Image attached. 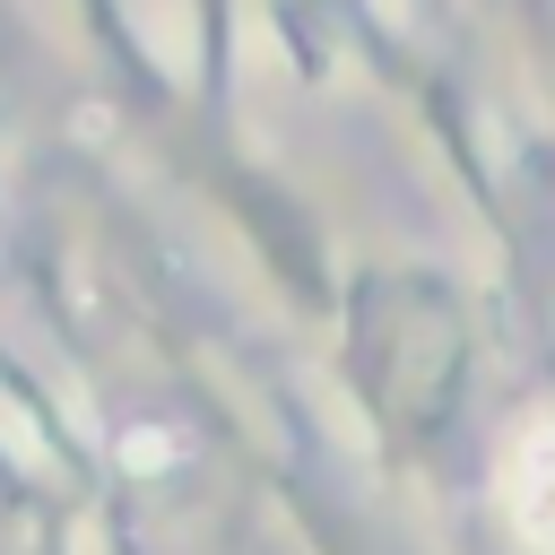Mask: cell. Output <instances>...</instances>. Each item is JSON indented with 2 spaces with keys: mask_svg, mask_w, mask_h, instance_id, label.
<instances>
[{
  "mask_svg": "<svg viewBox=\"0 0 555 555\" xmlns=\"http://www.w3.org/2000/svg\"><path fill=\"white\" fill-rule=\"evenodd\" d=\"M503 503H512L520 538L555 555V425H520V442L503 460Z\"/></svg>",
  "mask_w": 555,
  "mask_h": 555,
  "instance_id": "6da1fadb",
  "label": "cell"
}]
</instances>
